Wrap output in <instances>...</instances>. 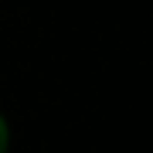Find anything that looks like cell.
Returning a JSON list of instances; mask_svg holds the SVG:
<instances>
[{"mask_svg":"<svg viewBox=\"0 0 153 153\" xmlns=\"http://www.w3.org/2000/svg\"><path fill=\"white\" fill-rule=\"evenodd\" d=\"M7 123H4V116H0V153H7Z\"/></svg>","mask_w":153,"mask_h":153,"instance_id":"6da1fadb","label":"cell"}]
</instances>
